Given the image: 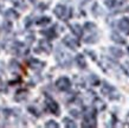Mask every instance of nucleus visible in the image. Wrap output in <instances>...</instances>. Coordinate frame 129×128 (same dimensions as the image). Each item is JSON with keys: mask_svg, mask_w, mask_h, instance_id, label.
<instances>
[{"mask_svg": "<svg viewBox=\"0 0 129 128\" xmlns=\"http://www.w3.org/2000/svg\"><path fill=\"white\" fill-rule=\"evenodd\" d=\"M55 14L58 17L59 19H63V20H67L70 18L71 16V10L70 8L65 7V6H63V5H58V6H56L55 8Z\"/></svg>", "mask_w": 129, "mask_h": 128, "instance_id": "1", "label": "nucleus"}, {"mask_svg": "<svg viewBox=\"0 0 129 128\" xmlns=\"http://www.w3.org/2000/svg\"><path fill=\"white\" fill-rule=\"evenodd\" d=\"M57 61H58L63 66H70L71 64V57L70 55L65 54L63 51H57Z\"/></svg>", "mask_w": 129, "mask_h": 128, "instance_id": "2", "label": "nucleus"}, {"mask_svg": "<svg viewBox=\"0 0 129 128\" xmlns=\"http://www.w3.org/2000/svg\"><path fill=\"white\" fill-rule=\"evenodd\" d=\"M56 85H57V88H58L59 90L65 91V90H68L71 87V82H70V80H69V78H67V77H60V78H58V80H57Z\"/></svg>", "mask_w": 129, "mask_h": 128, "instance_id": "3", "label": "nucleus"}, {"mask_svg": "<svg viewBox=\"0 0 129 128\" xmlns=\"http://www.w3.org/2000/svg\"><path fill=\"white\" fill-rule=\"evenodd\" d=\"M46 106L47 108H49V110H50L51 113H53L55 115H58L59 114V107H58V103L56 101H53V100H51V98H49L47 97L46 98Z\"/></svg>", "mask_w": 129, "mask_h": 128, "instance_id": "4", "label": "nucleus"}, {"mask_svg": "<svg viewBox=\"0 0 129 128\" xmlns=\"http://www.w3.org/2000/svg\"><path fill=\"white\" fill-rule=\"evenodd\" d=\"M63 44H65L68 47H70L71 50H76L77 46H78L77 40L75 38H72V37H69V36H67V37L63 38Z\"/></svg>", "mask_w": 129, "mask_h": 128, "instance_id": "5", "label": "nucleus"}, {"mask_svg": "<svg viewBox=\"0 0 129 128\" xmlns=\"http://www.w3.org/2000/svg\"><path fill=\"white\" fill-rule=\"evenodd\" d=\"M28 66L31 68V69L36 70V71H38V70H42L44 68V62L39 61V59H30L28 61Z\"/></svg>", "mask_w": 129, "mask_h": 128, "instance_id": "6", "label": "nucleus"}, {"mask_svg": "<svg viewBox=\"0 0 129 128\" xmlns=\"http://www.w3.org/2000/svg\"><path fill=\"white\" fill-rule=\"evenodd\" d=\"M13 52H16L17 55H24L27 52V47L25 46L23 43L17 42L13 44Z\"/></svg>", "mask_w": 129, "mask_h": 128, "instance_id": "7", "label": "nucleus"}, {"mask_svg": "<svg viewBox=\"0 0 129 128\" xmlns=\"http://www.w3.org/2000/svg\"><path fill=\"white\" fill-rule=\"evenodd\" d=\"M118 27L120 30L124 32V33H129V20L127 18H122L118 21Z\"/></svg>", "mask_w": 129, "mask_h": 128, "instance_id": "8", "label": "nucleus"}, {"mask_svg": "<svg viewBox=\"0 0 129 128\" xmlns=\"http://www.w3.org/2000/svg\"><path fill=\"white\" fill-rule=\"evenodd\" d=\"M56 27V26H55ZM55 27H50L49 30H45V31H42V35L46 36L47 38H56V36H57V33H56V29Z\"/></svg>", "mask_w": 129, "mask_h": 128, "instance_id": "9", "label": "nucleus"}, {"mask_svg": "<svg viewBox=\"0 0 129 128\" xmlns=\"http://www.w3.org/2000/svg\"><path fill=\"white\" fill-rule=\"evenodd\" d=\"M70 29L75 36H77V37H81V36H82V29H81V26H79L78 24H72V25H70Z\"/></svg>", "mask_w": 129, "mask_h": 128, "instance_id": "10", "label": "nucleus"}, {"mask_svg": "<svg viewBox=\"0 0 129 128\" xmlns=\"http://www.w3.org/2000/svg\"><path fill=\"white\" fill-rule=\"evenodd\" d=\"M76 63H77V65H78L79 68H82V69H84L86 66V62H85V59H84V56H83V55H77V56H76Z\"/></svg>", "mask_w": 129, "mask_h": 128, "instance_id": "11", "label": "nucleus"}, {"mask_svg": "<svg viewBox=\"0 0 129 128\" xmlns=\"http://www.w3.org/2000/svg\"><path fill=\"white\" fill-rule=\"evenodd\" d=\"M39 46H40V49L43 51H45V52H50L51 51V44L47 42V40H40Z\"/></svg>", "mask_w": 129, "mask_h": 128, "instance_id": "12", "label": "nucleus"}, {"mask_svg": "<svg viewBox=\"0 0 129 128\" xmlns=\"http://www.w3.org/2000/svg\"><path fill=\"white\" fill-rule=\"evenodd\" d=\"M26 96H27V91L26 90H18L16 94V100L17 101L24 100V98H26Z\"/></svg>", "mask_w": 129, "mask_h": 128, "instance_id": "13", "label": "nucleus"}, {"mask_svg": "<svg viewBox=\"0 0 129 128\" xmlns=\"http://www.w3.org/2000/svg\"><path fill=\"white\" fill-rule=\"evenodd\" d=\"M50 21H51V19L49 17H40L39 19L37 20V24L38 25H47Z\"/></svg>", "mask_w": 129, "mask_h": 128, "instance_id": "14", "label": "nucleus"}, {"mask_svg": "<svg viewBox=\"0 0 129 128\" xmlns=\"http://www.w3.org/2000/svg\"><path fill=\"white\" fill-rule=\"evenodd\" d=\"M6 18H13V19H17L18 18V13H17L14 10H8L6 13H5Z\"/></svg>", "mask_w": 129, "mask_h": 128, "instance_id": "15", "label": "nucleus"}, {"mask_svg": "<svg viewBox=\"0 0 129 128\" xmlns=\"http://www.w3.org/2000/svg\"><path fill=\"white\" fill-rule=\"evenodd\" d=\"M63 121H64V124H65L67 127H72V128L76 127V123H75V122H74L72 120H70V119H68V117H65V119H64Z\"/></svg>", "mask_w": 129, "mask_h": 128, "instance_id": "16", "label": "nucleus"}, {"mask_svg": "<svg viewBox=\"0 0 129 128\" xmlns=\"http://www.w3.org/2000/svg\"><path fill=\"white\" fill-rule=\"evenodd\" d=\"M110 52H115V57H121L122 55H123V52H122L120 49H116V47H113V49H110Z\"/></svg>", "mask_w": 129, "mask_h": 128, "instance_id": "17", "label": "nucleus"}, {"mask_svg": "<svg viewBox=\"0 0 129 128\" xmlns=\"http://www.w3.org/2000/svg\"><path fill=\"white\" fill-rule=\"evenodd\" d=\"M45 126L46 127H52V128H57L58 127V123L56 122V121H53V120H50V121H47L46 123H45Z\"/></svg>", "mask_w": 129, "mask_h": 128, "instance_id": "18", "label": "nucleus"}, {"mask_svg": "<svg viewBox=\"0 0 129 128\" xmlns=\"http://www.w3.org/2000/svg\"><path fill=\"white\" fill-rule=\"evenodd\" d=\"M111 90H114L113 87H110L109 84H104V87H103V89H102V91H103V94H109Z\"/></svg>", "mask_w": 129, "mask_h": 128, "instance_id": "19", "label": "nucleus"}, {"mask_svg": "<svg viewBox=\"0 0 129 128\" xmlns=\"http://www.w3.org/2000/svg\"><path fill=\"white\" fill-rule=\"evenodd\" d=\"M90 81H91V84L92 85H98V83H100V80H98L95 75H91V76H90Z\"/></svg>", "mask_w": 129, "mask_h": 128, "instance_id": "20", "label": "nucleus"}, {"mask_svg": "<svg viewBox=\"0 0 129 128\" xmlns=\"http://www.w3.org/2000/svg\"><path fill=\"white\" fill-rule=\"evenodd\" d=\"M10 68H11V69H18V68H19V64H18V62H16V61H11V62H10Z\"/></svg>", "mask_w": 129, "mask_h": 128, "instance_id": "21", "label": "nucleus"}, {"mask_svg": "<svg viewBox=\"0 0 129 128\" xmlns=\"http://www.w3.org/2000/svg\"><path fill=\"white\" fill-rule=\"evenodd\" d=\"M113 39L115 40V42H120V43H124V40L120 37V36H117L116 33H113Z\"/></svg>", "mask_w": 129, "mask_h": 128, "instance_id": "22", "label": "nucleus"}, {"mask_svg": "<svg viewBox=\"0 0 129 128\" xmlns=\"http://www.w3.org/2000/svg\"><path fill=\"white\" fill-rule=\"evenodd\" d=\"M85 29H86V30H94V29H95V24H92V23H86L85 24Z\"/></svg>", "mask_w": 129, "mask_h": 128, "instance_id": "23", "label": "nucleus"}, {"mask_svg": "<svg viewBox=\"0 0 129 128\" xmlns=\"http://www.w3.org/2000/svg\"><path fill=\"white\" fill-rule=\"evenodd\" d=\"M4 27H5V30H6V31H10V30H11V27H12V24L11 23H7V21H5V23H4Z\"/></svg>", "mask_w": 129, "mask_h": 128, "instance_id": "24", "label": "nucleus"}, {"mask_svg": "<svg viewBox=\"0 0 129 128\" xmlns=\"http://www.w3.org/2000/svg\"><path fill=\"white\" fill-rule=\"evenodd\" d=\"M28 110H30V112H32V114H35L36 116H39V113L37 112V110H36L33 107H28Z\"/></svg>", "mask_w": 129, "mask_h": 128, "instance_id": "25", "label": "nucleus"}, {"mask_svg": "<svg viewBox=\"0 0 129 128\" xmlns=\"http://www.w3.org/2000/svg\"><path fill=\"white\" fill-rule=\"evenodd\" d=\"M70 113H71V115H72V116H75V117H78V116H79L78 112H77V110H75V109H72Z\"/></svg>", "mask_w": 129, "mask_h": 128, "instance_id": "26", "label": "nucleus"}, {"mask_svg": "<svg viewBox=\"0 0 129 128\" xmlns=\"http://www.w3.org/2000/svg\"><path fill=\"white\" fill-rule=\"evenodd\" d=\"M30 1H31L32 4H36V3H37V0H30Z\"/></svg>", "mask_w": 129, "mask_h": 128, "instance_id": "27", "label": "nucleus"}]
</instances>
